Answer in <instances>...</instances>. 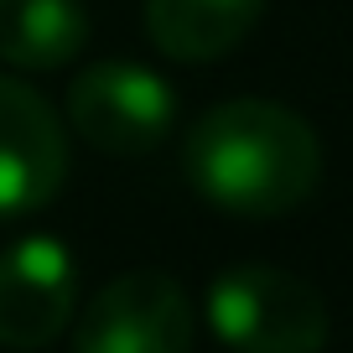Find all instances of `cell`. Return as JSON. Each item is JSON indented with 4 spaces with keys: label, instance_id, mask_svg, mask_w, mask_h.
I'll return each mask as SVG.
<instances>
[{
    "label": "cell",
    "instance_id": "cell-1",
    "mask_svg": "<svg viewBox=\"0 0 353 353\" xmlns=\"http://www.w3.org/2000/svg\"><path fill=\"white\" fill-rule=\"evenodd\" d=\"M182 172L203 203L239 219H281L322 182V141L291 104L223 99L182 141Z\"/></svg>",
    "mask_w": 353,
    "mask_h": 353
},
{
    "label": "cell",
    "instance_id": "cell-2",
    "mask_svg": "<svg viewBox=\"0 0 353 353\" xmlns=\"http://www.w3.org/2000/svg\"><path fill=\"white\" fill-rule=\"evenodd\" d=\"M203 317L229 353H322L332 327L322 291L281 265L219 270L203 296Z\"/></svg>",
    "mask_w": 353,
    "mask_h": 353
},
{
    "label": "cell",
    "instance_id": "cell-3",
    "mask_svg": "<svg viewBox=\"0 0 353 353\" xmlns=\"http://www.w3.org/2000/svg\"><path fill=\"white\" fill-rule=\"evenodd\" d=\"M176 88L156 68L104 57L68 83V125L104 156H151L172 135Z\"/></svg>",
    "mask_w": 353,
    "mask_h": 353
},
{
    "label": "cell",
    "instance_id": "cell-4",
    "mask_svg": "<svg viewBox=\"0 0 353 353\" xmlns=\"http://www.w3.org/2000/svg\"><path fill=\"white\" fill-rule=\"evenodd\" d=\"M198 317L182 281L161 270H130L88 296L73 353H192Z\"/></svg>",
    "mask_w": 353,
    "mask_h": 353
},
{
    "label": "cell",
    "instance_id": "cell-5",
    "mask_svg": "<svg viewBox=\"0 0 353 353\" xmlns=\"http://www.w3.org/2000/svg\"><path fill=\"white\" fill-rule=\"evenodd\" d=\"M68 182V125L32 83L0 73V219L47 208Z\"/></svg>",
    "mask_w": 353,
    "mask_h": 353
},
{
    "label": "cell",
    "instance_id": "cell-6",
    "mask_svg": "<svg viewBox=\"0 0 353 353\" xmlns=\"http://www.w3.org/2000/svg\"><path fill=\"white\" fill-rule=\"evenodd\" d=\"M78 265L63 239L26 234L0 254V348H47L73 322Z\"/></svg>",
    "mask_w": 353,
    "mask_h": 353
},
{
    "label": "cell",
    "instance_id": "cell-7",
    "mask_svg": "<svg viewBox=\"0 0 353 353\" xmlns=\"http://www.w3.org/2000/svg\"><path fill=\"white\" fill-rule=\"evenodd\" d=\"M265 0H145V37L176 63H213L254 32Z\"/></svg>",
    "mask_w": 353,
    "mask_h": 353
},
{
    "label": "cell",
    "instance_id": "cell-8",
    "mask_svg": "<svg viewBox=\"0 0 353 353\" xmlns=\"http://www.w3.org/2000/svg\"><path fill=\"white\" fill-rule=\"evenodd\" d=\"M83 0H0V63L21 73H52L88 47Z\"/></svg>",
    "mask_w": 353,
    "mask_h": 353
}]
</instances>
